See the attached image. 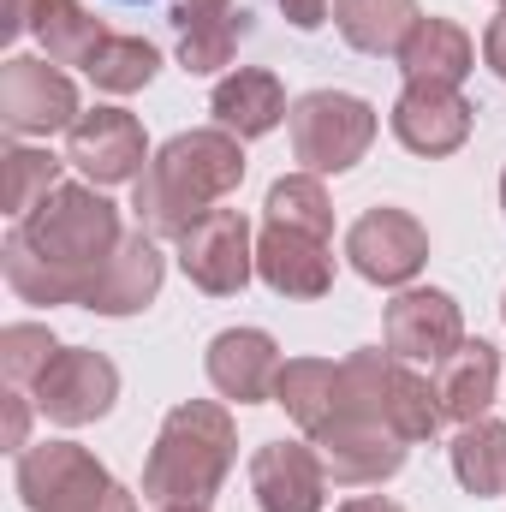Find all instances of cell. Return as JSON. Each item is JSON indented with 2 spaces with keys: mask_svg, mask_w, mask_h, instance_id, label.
Listing matches in <instances>:
<instances>
[{
  "mask_svg": "<svg viewBox=\"0 0 506 512\" xmlns=\"http://www.w3.org/2000/svg\"><path fill=\"white\" fill-rule=\"evenodd\" d=\"M120 209L96 185H60L42 209L12 221L0 268L24 304H84L102 262L120 251Z\"/></svg>",
  "mask_w": 506,
  "mask_h": 512,
  "instance_id": "6da1fadb",
  "label": "cell"
},
{
  "mask_svg": "<svg viewBox=\"0 0 506 512\" xmlns=\"http://www.w3.org/2000/svg\"><path fill=\"white\" fill-rule=\"evenodd\" d=\"M239 185H245V143L221 126H197L167 137L149 155V167L131 191V215L155 239H185Z\"/></svg>",
  "mask_w": 506,
  "mask_h": 512,
  "instance_id": "7a4b0ae2",
  "label": "cell"
},
{
  "mask_svg": "<svg viewBox=\"0 0 506 512\" xmlns=\"http://www.w3.org/2000/svg\"><path fill=\"white\" fill-rule=\"evenodd\" d=\"M239 459L233 411L215 399H185L161 417L155 447L143 459V501L155 507H209Z\"/></svg>",
  "mask_w": 506,
  "mask_h": 512,
  "instance_id": "3957f363",
  "label": "cell"
},
{
  "mask_svg": "<svg viewBox=\"0 0 506 512\" xmlns=\"http://www.w3.org/2000/svg\"><path fill=\"white\" fill-rule=\"evenodd\" d=\"M30 512H137V495L108 477V465L78 441H42L18 453L12 471Z\"/></svg>",
  "mask_w": 506,
  "mask_h": 512,
  "instance_id": "277c9868",
  "label": "cell"
},
{
  "mask_svg": "<svg viewBox=\"0 0 506 512\" xmlns=\"http://www.w3.org/2000/svg\"><path fill=\"white\" fill-rule=\"evenodd\" d=\"M292 126V155L304 161V173H346L370 155L376 143V108L352 90H310L292 102L286 114Z\"/></svg>",
  "mask_w": 506,
  "mask_h": 512,
  "instance_id": "5b68a950",
  "label": "cell"
},
{
  "mask_svg": "<svg viewBox=\"0 0 506 512\" xmlns=\"http://www.w3.org/2000/svg\"><path fill=\"white\" fill-rule=\"evenodd\" d=\"M316 453H322V465H328V477H334L340 489H370V483H387V477L405 471L411 441H405L399 429H387L381 417L346 405V393H340V411H334V423L316 435Z\"/></svg>",
  "mask_w": 506,
  "mask_h": 512,
  "instance_id": "8992f818",
  "label": "cell"
},
{
  "mask_svg": "<svg viewBox=\"0 0 506 512\" xmlns=\"http://www.w3.org/2000/svg\"><path fill=\"white\" fill-rule=\"evenodd\" d=\"M0 126L12 137H54L78 126V90L54 60L12 54L0 66Z\"/></svg>",
  "mask_w": 506,
  "mask_h": 512,
  "instance_id": "52a82bcc",
  "label": "cell"
},
{
  "mask_svg": "<svg viewBox=\"0 0 506 512\" xmlns=\"http://www.w3.org/2000/svg\"><path fill=\"white\" fill-rule=\"evenodd\" d=\"M30 393H36V411H42L48 423L84 429V423H96V417L114 411V399H120V370H114V358H102V352H90V346H60V358L42 370V382L30 387Z\"/></svg>",
  "mask_w": 506,
  "mask_h": 512,
  "instance_id": "ba28073f",
  "label": "cell"
},
{
  "mask_svg": "<svg viewBox=\"0 0 506 512\" xmlns=\"http://www.w3.org/2000/svg\"><path fill=\"white\" fill-rule=\"evenodd\" d=\"M179 268L197 292L209 298H233L245 292L256 274V239H251V221L239 209H215L203 215L185 239H179Z\"/></svg>",
  "mask_w": 506,
  "mask_h": 512,
  "instance_id": "9c48e42d",
  "label": "cell"
},
{
  "mask_svg": "<svg viewBox=\"0 0 506 512\" xmlns=\"http://www.w3.org/2000/svg\"><path fill=\"white\" fill-rule=\"evenodd\" d=\"M346 262L370 280V286H411L429 262V233L417 215L381 203V209H364L346 233Z\"/></svg>",
  "mask_w": 506,
  "mask_h": 512,
  "instance_id": "30bf717a",
  "label": "cell"
},
{
  "mask_svg": "<svg viewBox=\"0 0 506 512\" xmlns=\"http://www.w3.org/2000/svg\"><path fill=\"white\" fill-rule=\"evenodd\" d=\"M66 161L90 179V185H137L149 167V137L126 108H90L78 114V126L66 131Z\"/></svg>",
  "mask_w": 506,
  "mask_h": 512,
  "instance_id": "8fae6325",
  "label": "cell"
},
{
  "mask_svg": "<svg viewBox=\"0 0 506 512\" xmlns=\"http://www.w3.org/2000/svg\"><path fill=\"white\" fill-rule=\"evenodd\" d=\"M387 352L405 364H441L459 340H465V316L459 298L441 286H399V298L387 304Z\"/></svg>",
  "mask_w": 506,
  "mask_h": 512,
  "instance_id": "7c38bea8",
  "label": "cell"
},
{
  "mask_svg": "<svg viewBox=\"0 0 506 512\" xmlns=\"http://www.w3.org/2000/svg\"><path fill=\"white\" fill-rule=\"evenodd\" d=\"M387 126H393V137L411 155L441 161V155L465 149V137L477 126V108L459 90H447V84H405L399 102H393V114H387Z\"/></svg>",
  "mask_w": 506,
  "mask_h": 512,
  "instance_id": "4fadbf2b",
  "label": "cell"
},
{
  "mask_svg": "<svg viewBox=\"0 0 506 512\" xmlns=\"http://www.w3.org/2000/svg\"><path fill=\"white\" fill-rule=\"evenodd\" d=\"M251 495L262 512H322L328 465L316 441H262L251 453Z\"/></svg>",
  "mask_w": 506,
  "mask_h": 512,
  "instance_id": "5bb4252c",
  "label": "cell"
},
{
  "mask_svg": "<svg viewBox=\"0 0 506 512\" xmlns=\"http://www.w3.org/2000/svg\"><path fill=\"white\" fill-rule=\"evenodd\" d=\"M256 280L274 298H322L334 286V239L262 221V233H256Z\"/></svg>",
  "mask_w": 506,
  "mask_h": 512,
  "instance_id": "9a60e30c",
  "label": "cell"
},
{
  "mask_svg": "<svg viewBox=\"0 0 506 512\" xmlns=\"http://www.w3.org/2000/svg\"><path fill=\"white\" fill-rule=\"evenodd\" d=\"M280 346L274 334L262 328H221L203 352V370H209V387L233 405H268L274 399V382H280Z\"/></svg>",
  "mask_w": 506,
  "mask_h": 512,
  "instance_id": "2e32d148",
  "label": "cell"
},
{
  "mask_svg": "<svg viewBox=\"0 0 506 512\" xmlns=\"http://www.w3.org/2000/svg\"><path fill=\"white\" fill-rule=\"evenodd\" d=\"M167 24H173L179 66L191 78H215L221 66H233L239 42L251 36V12L239 0H179Z\"/></svg>",
  "mask_w": 506,
  "mask_h": 512,
  "instance_id": "e0dca14e",
  "label": "cell"
},
{
  "mask_svg": "<svg viewBox=\"0 0 506 512\" xmlns=\"http://www.w3.org/2000/svg\"><path fill=\"white\" fill-rule=\"evenodd\" d=\"M161 280H167V256H161V239L155 233H126L120 239V251L102 262V274H96V286H90V298H84V310H96V316H137V310H149L155 298H161Z\"/></svg>",
  "mask_w": 506,
  "mask_h": 512,
  "instance_id": "ac0fdd59",
  "label": "cell"
},
{
  "mask_svg": "<svg viewBox=\"0 0 506 512\" xmlns=\"http://www.w3.org/2000/svg\"><path fill=\"white\" fill-rule=\"evenodd\" d=\"M501 393V352L489 340H459L435 364V405L447 423H477Z\"/></svg>",
  "mask_w": 506,
  "mask_h": 512,
  "instance_id": "d6986e66",
  "label": "cell"
},
{
  "mask_svg": "<svg viewBox=\"0 0 506 512\" xmlns=\"http://www.w3.org/2000/svg\"><path fill=\"white\" fill-rule=\"evenodd\" d=\"M393 60L405 72V84H447V90H459L477 72V42L453 18H417Z\"/></svg>",
  "mask_w": 506,
  "mask_h": 512,
  "instance_id": "ffe728a7",
  "label": "cell"
},
{
  "mask_svg": "<svg viewBox=\"0 0 506 512\" xmlns=\"http://www.w3.org/2000/svg\"><path fill=\"white\" fill-rule=\"evenodd\" d=\"M209 114H215V126L221 131H233L239 143H251V137H268L292 108H286V90H280L274 72H262V66H239V72H227V78L215 84Z\"/></svg>",
  "mask_w": 506,
  "mask_h": 512,
  "instance_id": "44dd1931",
  "label": "cell"
},
{
  "mask_svg": "<svg viewBox=\"0 0 506 512\" xmlns=\"http://www.w3.org/2000/svg\"><path fill=\"white\" fill-rule=\"evenodd\" d=\"M340 364L334 358H286L280 364V382H274V405H286V417L316 441L328 423H334V411H340Z\"/></svg>",
  "mask_w": 506,
  "mask_h": 512,
  "instance_id": "7402d4cb",
  "label": "cell"
},
{
  "mask_svg": "<svg viewBox=\"0 0 506 512\" xmlns=\"http://www.w3.org/2000/svg\"><path fill=\"white\" fill-rule=\"evenodd\" d=\"M30 36L42 42V60H54V66H90L96 48L108 42L102 18H96L84 0H42Z\"/></svg>",
  "mask_w": 506,
  "mask_h": 512,
  "instance_id": "603a6c76",
  "label": "cell"
},
{
  "mask_svg": "<svg viewBox=\"0 0 506 512\" xmlns=\"http://www.w3.org/2000/svg\"><path fill=\"white\" fill-rule=\"evenodd\" d=\"M447 459H453V477H459L465 495H477V501L506 495V423H495V417L459 423Z\"/></svg>",
  "mask_w": 506,
  "mask_h": 512,
  "instance_id": "cb8c5ba5",
  "label": "cell"
},
{
  "mask_svg": "<svg viewBox=\"0 0 506 512\" xmlns=\"http://www.w3.org/2000/svg\"><path fill=\"white\" fill-rule=\"evenodd\" d=\"M417 18V0H334V30L358 54H399Z\"/></svg>",
  "mask_w": 506,
  "mask_h": 512,
  "instance_id": "d4e9b609",
  "label": "cell"
},
{
  "mask_svg": "<svg viewBox=\"0 0 506 512\" xmlns=\"http://www.w3.org/2000/svg\"><path fill=\"white\" fill-rule=\"evenodd\" d=\"M84 72H90V84L108 90V96H137V90L155 84V72H161V48L143 42V36H108Z\"/></svg>",
  "mask_w": 506,
  "mask_h": 512,
  "instance_id": "484cf974",
  "label": "cell"
},
{
  "mask_svg": "<svg viewBox=\"0 0 506 512\" xmlns=\"http://www.w3.org/2000/svg\"><path fill=\"white\" fill-rule=\"evenodd\" d=\"M262 221L334 239V203H328V191H322V179H316V173L274 179V185H268V203H262Z\"/></svg>",
  "mask_w": 506,
  "mask_h": 512,
  "instance_id": "4316f807",
  "label": "cell"
},
{
  "mask_svg": "<svg viewBox=\"0 0 506 512\" xmlns=\"http://www.w3.org/2000/svg\"><path fill=\"white\" fill-rule=\"evenodd\" d=\"M54 191H60V155L30 149V143H12V149H6V215L24 221V215L42 209Z\"/></svg>",
  "mask_w": 506,
  "mask_h": 512,
  "instance_id": "83f0119b",
  "label": "cell"
},
{
  "mask_svg": "<svg viewBox=\"0 0 506 512\" xmlns=\"http://www.w3.org/2000/svg\"><path fill=\"white\" fill-rule=\"evenodd\" d=\"M54 358H60V340H54L42 322H12V328L0 334V370H6V387H36Z\"/></svg>",
  "mask_w": 506,
  "mask_h": 512,
  "instance_id": "f1b7e54d",
  "label": "cell"
},
{
  "mask_svg": "<svg viewBox=\"0 0 506 512\" xmlns=\"http://www.w3.org/2000/svg\"><path fill=\"white\" fill-rule=\"evenodd\" d=\"M6 447H12V453L30 447V405H24V387H6Z\"/></svg>",
  "mask_w": 506,
  "mask_h": 512,
  "instance_id": "f546056e",
  "label": "cell"
},
{
  "mask_svg": "<svg viewBox=\"0 0 506 512\" xmlns=\"http://www.w3.org/2000/svg\"><path fill=\"white\" fill-rule=\"evenodd\" d=\"M274 6L286 12L292 30H322L328 24V0H274Z\"/></svg>",
  "mask_w": 506,
  "mask_h": 512,
  "instance_id": "4dcf8cb0",
  "label": "cell"
},
{
  "mask_svg": "<svg viewBox=\"0 0 506 512\" xmlns=\"http://www.w3.org/2000/svg\"><path fill=\"white\" fill-rule=\"evenodd\" d=\"M483 60H489V72L506 84V12L489 24V30H483Z\"/></svg>",
  "mask_w": 506,
  "mask_h": 512,
  "instance_id": "1f68e13d",
  "label": "cell"
},
{
  "mask_svg": "<svg viewBox=\"0 0 506 512\" xmlns=\"http://www.w3.org/2000/svg\"><path fill=\"white\" fill-rule=\"evenodd\" d=\"M36 6H42V0H6V24H0V36H6V42H18V36L36 24Z\"/></svg>",
  "mask_w": 506,
  "mask_h": 512,
  "instance_id": "d6a6232c",
  "label": "cell"
},
{
  "mask_svg": "<svg viewBox=\"0 0 506 512\" xmlns=\"http://www.w3.org/2000/svg\"><path fill=\"white\" fill-rule=\"evenodd\" d=\"M340 512H405L399 501H387V495H358V501H346Z\"/></svg>",
  "mask_w": 506,
  "mask_h": 512,
  "instance_id": "836d02e7",
  "label": "cell"
},
{
  "mask_svg": "<svg viewBox=\"0 0 506 512\" xmlns=\"http://www.w3.org/2000/svg\"><path fill=\"white\" fill-rule=\"evenodd\" d=\"M167 512H209V507H167Z\"/></svg>",
  "mask_w": 506,
  "mask_h": 512,
  "instance_id": "e575fe53",
  "label": "cell"
},
{
  "mask_svg": "<svg viewBox=\"0 0 506 512\" xmlns=\"http://www.w3.org/2000/svg\"><path fill=\"white\" fill-rule=\"evenodd\" d=\"M501 209H506V173H501Z\"/></svg>",
  "mask_w": 506,
  "mask_h": 512,
  "instance_id": "d590c367",
  "label": "cell"
},
{
  "mask_svg": "<svg viewBox=\"0 0 506 512\" xmlns=\"http://www.w3.org/2000/svg\"><path fill=\"white\" fill-rule=\"evenodd\" d=\"M120 6H137V0H120Z\"/></svg>",
  "mask_w": 506,
  "mask_h": 512,
  "instance_id": "8d00e7d4",
  "label": "cell"
},
{
  "mask_svg": "<svg viewBox=\"0 0 506 512\" xmlns=\"http://www.w3.org/2000/svg\"><path fill=\"white\" fill-rule=\"evenodd\" d=\"M501 316H506V298H501Z\"/></svg>",
  "mask_w": 506,
  "mask_h": 512,
  "instance_id": "74e56055",
  "label": "cell"
},
{
  "mask_svg": "<svg viewBox=\"0 0 506 512\" xmlns=\"http://www.w3.org/2000/svg\"><path fill=\"white\" fill-rule=\"evenodd\" d=\"M501 12H506V0H501Z\"/></svg>",
  "mask_w": 506,
  "mask_h": 512,
  "instance_id": "f35d334b",
  "label": "cell"
}]
</instances>
